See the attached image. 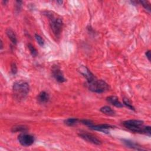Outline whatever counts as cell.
Instances as JSON below:
<instances>
[{
	"instance_id": "16",
	"label": "cell",
	"mask_w": 151,
	"mask_h": 151,
	"mask_svg": "<svg viewBox=\"0 0 151 151\" xmlns=\"http://www.w3.org/2000/svg\"><path fill=\"white\" fill-rule=\"evenodd\" d=\"M80 120L78 118H68L64 120V123L69 126H73L78 123Z\"/></svg>"
},
{
	"instance_id": "15",
	"label": "cell",
	"mask_w": 151,
	"mask_h": 151,
	"mask_svg": "<svg viewBox=\"0 0 151 151\" xmlns=\"http://www.w3.org/2000/svg\"><path fill=\"white\" fill-rule=\"evenodd\" d=\"M100 110L102 113H103L107 115H109V116H113L115 114V112L110 107L108 106L101 108Z\"/></svg>"
},
{
	"instance_id": "24",
	"label": "cell",
	"mask_w": 151,
	"mask_h": 151,
	"mask_svg": "<svg viewBox=\"0 0 151 151\" xmlns=\"http://www.w3.org/2000/svg\"><path fill=\"white\" fill-rule=\"evenodd\" d=\"M3 42L2 40H1V50H3Z\"/></svg>"
},
{
	"instance_id": "5",
	"label": "cell",
	"mask_w": 151,
	"mask_h": 151,
	"mask_svg": "<svg viewBox=\"0 0 151 151\" xmlns=\"http://www.w3.org/2000/svg\"><path fill=\"white\" fill-rule=\"evenodd\" d=\"M18 140L22 146H30L34 143L35 141V138L33 136L31 135L23 133L19 135Z\"/></svg>"
},
{
	"instance_id": "6",
	"label": "cell",
	"mask_w": 151,
	"mask_h": 151,
	"mask_svg": "<svg viewBox=\"0 0 151 151\" xmlns=\"http://www.w3.org/2000/svg\"><path fill=\"white\" fill-rule=\"evenodd\" d=\"M51 73L53 77L56 79L57 82L58 83H64L66 82V79H65L64 74L61 71V69L58 66L54 65L51 68Z\"/></svg>"
},
{
	"instance_id": "21",
	"label": "cell",
	"mask_w": 151,
	"mask_h": 151,
	"mask_svg": "<svg viewBox=\"0 0 151 151\" xmlns=\"http://www.w3.org/2000/svg\"><path fill=\"white\" fill-rule=\"evenodd\" d=\"M11 71L13 74H16L18 71V68L16 62L13 61L11 64Z\"/></svg>"
},
{
	"instance_id": "3",
	"label": "cell",
	"mask_w": 151,
	"mask_h": 151,
	"mask_svg": "<svg viewBox=\"0 0 151 151\" xmlns=\"http://www.w3.org/2000/svg\"><path fill=\"white\" fill-rule=\"evenodd\" d=\"M44 14L48 18L50 26L53 34L56 37H58L61 33L63 27V20L61 19L56 17L52 12L46 11Z\"/></svg>"
},
{
	"instance_id": "23",
	"label": "cell",
	"mask_w": 151,
	"mask_h": 151,
	"mask_svg": "<svg viewBox=\"0 0 151 151\" xmlns=\"http://www.w3.org/2000/svg\"><path fill=\"white\" fill-rule=\"evenodd\" d=\"M146 57L147 58L148 60L150 61V57H151V55H150V50H148V51L146 53Z\"/></svg>"
},
{
	"instance_id": "12",
	"label": "cell",
	"mask_w": 151,
	"mask_h": 151,
	"mask_svg": "<svg viewBox=\"0 0 151 151\" xmlns=\"http://www.w3.org/2000/svg\"><path fill=\"white\" fill-rule=\"evenodd\" d=\"M6 33H7L8 37L10 38V41H11L12 44L13 45H16L17 43V39L16 34H15L14 31L13 30H12L11 29L9 28L7 30Z\"/></svg>"
},
{
	"instance_id": "8",
	"label": "cell",
	"mask_w": 151,
	"mask_h": 151,
	"mask_svg": "<svg viewBox=\"0 0 151 151\" xmlns=\"http://www.w3.org/2000/svg\"><path fill=\"white\" fill-rule=\"evenodd\" d=\"M78 71L82 76H83V77L86 78L88 82H90L96 78L94 76V74L90 71V70L86 66H80L78 68Z\"/></svg>"
},
{
	"instance_id": "9",
	"label": "cell",
	"mask_w": 151,
	"mask_h": 151,
	"mask_svg": "<svg viewBox=\"0 0 151 151\" xmlns=\"http://www.w3.org/2000/svg\"><path fill=\"white\" fill-rule=\"evenodd\" d=\"M89 127L91 129L100 131L106 133H108V129H110L113 127V126L108 124H101V125H92Z\"/></svg>"
},
{
	"instance_id": "4",
	"label": "cell",
	"mask_w": 151,
	"mask_h": 151,
	"mask_svg": "<svg viewBox=\"0 0 151 151\" xmlns=\"http://www.w3.org/2000/svg\"><path fill=\"white\" fill-rule=\"evenodd\" d=\"M89 89L95 93H102L109 89V85L102 80H98L96 78L93 80L88 82Z\"/></svg>"
},
{
	"instance_id": "18",
	"label": "cell",
	"mask_w": 151,
	"mask_h": 151,
	"mask_svg": "<svg viewBox=\"0 0 151 151\" xmlns=\"http://www.w3.org/2000/svg\"><path fill=\"white\" fill-rule=\"evenodd\" d=\"M123 103H124V105L126 106H127L129 109H130V110H135V108L133 106V105L131 104V103H130V102L129 101V100L128 99H127V98H124L123 99Z\"/></svg>"
},
{
	"instance_id": "14",
	"label": "cell",
	"mask_w": 151,
	"mask_h": 151,
	"mask_svg": "<svg viewBox=\"0 0 151 151\" xmlns=\"http://www.w3.org/2000/svg\"><path fill=\"white\" fill-rule=\"evenodd\" d=\"M28 130V129L26 126L23 125H16L12 127L11 131L13 133L16 132H22V133H26Z\"/></svg>"
},
{
	"instance_id": "25",
	"label": "cell",
	"mask_w": 151,
	"mask_h": 151,
	"mask_svg": "<svg viewBox=\"0 0 151 151\" xmlns=\"http://www.w3.org/2000/svg\"><path fill=\"white\" fill-rule=\"evenodd\" d=\"M57 3H60V4H62L63 3V1H57Z\"/></svg>"
},
{
	"instance_id": "1",
	"label": "cell",
	"mask_w": 151,
	"mask_h": 151,
	"mask_svg": "<svg viewBox=\"0 0 151 151\" xmlns=\"http://www.w3.org/2000/svg\"><path fill=\"white\" fill-rule=\"evenodd\" d=\"M143 121L139 120H128L123 122V125L132 132L145 134L150 136V126H144Z\"/></svg>"
},
{
	"instance_id": "10",
	"label": "cell",
	"mask_w": 151,
	"mask_h": 151,
	"mask_svg": "<svg viewBox=\"0 0 151 151\" xmlns=\"http://www.w3.org/2000/svg\"><path fill=\"white\" fill-rule=\"evenodd\" d=\"M37 99V101L39 103L45 104V103H48V102L49 101L50 96L47 92L43 91V92H41L38 95Z\"/></svg>"
},
{
	"instance_id": "11",
	"label": "cell",
	"mask_w": 151,
	"mask_h": 151,
	"mask_svg": "<svg viewBox=\"0 0 151 151\" xmlns=\"http://www.w3.org/2000/svg\"><path fill=\"white\" fill-rule=\"evenodd\" d=\"M107 101L112 105L113 106L116 107V108H123V105L121 103V102L119 100V99L118 97L115 96H109L106 99Z\"/></svg>"
},
{
	"instance_id": "19",
	"label": "cell",
	"mask_w": 151,
	"mask_h": 151,
	"mask_svg": "<svg viewBox=\"0 0 151 151\" xmlns=\"http://www.w3.org/2000/svg\"><path fill=\"white\" fill-rule=\"evenodd\" d=\"M35 38H36V41H37L38 44L40 46H41V47L44 46V40L40 35L37 34H35Z\"/></svg>"
},
{
	"instance_id": "20",
	"label": "cell",
	"mask_w": 151,
	"mask_h": 151,
	"mask_svg": "<svg viewBox=\"0 0 151 151\" xmlns=\"http://www.w3.org/2000/svg\"><path fill=\"white\" fill-rule=\"evenodd\" d=\"M139 3L140 4H141L142 5V6L147 11H148L149 13L150 12V5L147 1H139Z\"/></svg>"
},
{
	"instance_id": "22",
	"label": "cell",
	"mask_w": 151,
	"mask_h": 151,
	"mask_svg": "<svg viewBox=\"0 0 151 151\" xmlns=\"http://www.w3.org/2000/svg\"><path fill=\"white\" fill-rule=\"evenodd\" d=\"M80 122H81L83 124H84V125H87V126H90L93 125V122L91 121V120H90L84 119V120H80Z\"/></svg>"
},
{
	"instance_id": "7",
	"label": "cell",
	"mask_w": 151,
	"mask_h": 151,
	"mask_svg": "<svg viewBox=\"0 0 151 151\" xmlns=\"http://www.w3.org/2000/svg\"><path fill=\"white\" fill-rule=\"evenodd\" d=\"M79 136L84 140L96 145H100L102 142L94 135L88 132H82L79 134Z\"/></svg>"
},
{
	"instance_id": "13",
	"label": "cell",
	"mask_w": 151,
	"mask_h": 151,
	"mask_svg": "<svg viewBox=\"0 0 151 151\" xmlns=\"http://www.w3.org/2000/svg\"><path fill=\"white\" fill-rule=\"evenodd\" d=\"M123 142L125 143V145L129 147H130L132 149H135L136 150H143V149L141 148L139 145H137V143H135L133 141H130L129 140H123Z\"/></svg>"
},
{
	"instance_id": "2",
	"label": "cell",
	"mask_w": 151,
	"mask_h": 151,
	"mask_svg": "<svg viewBox=\"0 0 151 151\" xmlns=\"http://www.w3.org/2000/svg\"><path fill=\"white\" fill-rule=\"evenodd\" d=\"M13 90L15 99L21 100L24 99L28 95L30 91V86L27 82L20 80L14 83Z\"/></svg>"
},
{
	"instance_id": "17",
	"label": "cell",
	"mask_w": 151,
	"mask_h": 151,
	"mask_svg": "<svg viewBox=\"0 0 151 151\" xmlns=\"http://www.w3.org/2000/svg\"><path fill=\"white\" fill-rule=\"evenodd\" d=\"M28 48L29 49V51L33 57H36L37 56V54H38L37 50H36V48L34 47V46L33 44L29 43L28 44Z\"/></svg>"
}]
</instances>
